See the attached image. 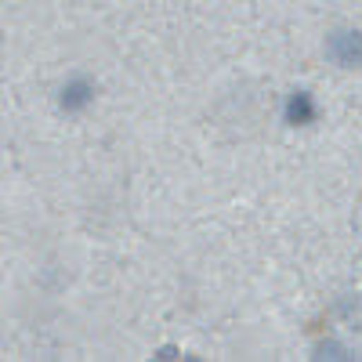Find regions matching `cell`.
Masks as SVG:
<instances>
[{
	"instance_id": "obj_1",
	"label": "cell",
	"mask_w": 362,
	"mask_h": 362,
	"mask_svg": "<svg viewBox=\"0 0 362 362\" xmlns=\"http://www.w3.org/2000/svg\"><path fill=\"white\" fill-rule=\"evenodd\" d=\"M326 58L341 69H358L362 66V33H355V29H337V33H329Z\"/></svg>"
},
{
	"instance_id": "obj_3",
	"label": "cell",
	"mask_w": 362,
	"mask_h": 362,
	"mask_svg": "<svg viewBox=\"0 0 362 362\" xmlns=\"http://www.w3.org/2000/svg\"><path fill=\"white\" fill-rule=\"evenodd\" d=\"M90 98H95V87H90L87 80H73L62 87V98H58V105H62L66 112H76L83 105H90Z\"/></svg>"
},
{
	"instance_id": "obj_4",
	"label": "cell",
	"mask_w": 362,
	"mask_h": 362,
	"mask_svg": "<svg viewBox=\"0 0 362 362\" xmlns=\"http://www.w3.org/2000/svg\"><path fill=\"white\" fill-rule=\"evenodd\" d=\"M156 358H177V348H160Z\"/></svg>"
},
{
	"instance_id": "obj_2",
	"label": "cell",
	"mask_w": 362,
	"mask_h": 362,
	"mask_svg": "<svg viewBox=\"0 0 362 362\" xmlns=\"http://www.w3.org/2000/svg\"><path fill=\"white\" fill-rule=\"evenodd\" d=\"M315 119V105H312V95L308 90H293L290 102H286V124L300 127V124H312Z\"/></svg>"
}]
</instances>
